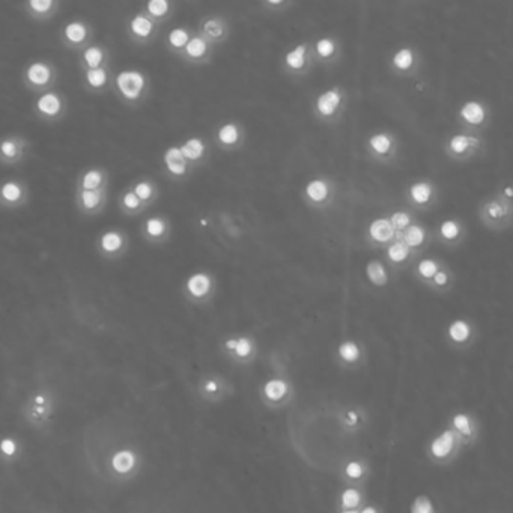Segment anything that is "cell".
Returning a JSON list of instances; mask_svg holds the SVG:
<instances>
[{
    "instance_id": "1",
    "label": "cell",
    "mask_w": 513,
    "mask_h": 513,
    "mask_svg": "<svg viewBox=\"0 0 513 513\" xmlns=\"http://www.w3.org/2000/svg\"><path fill=\"white\" fill-rule=\"evenodd\" d=\"M346 90L334 85L319 92L313 101V114L318 121L325 124L336 122L346 107Z\"/></svg>"
},
{
    "instance_id": "2",
    "label": "cell",
    "mask_w": 513,
    "mask_h": 513,
    "mask_svg": "<svg viewBox=\"0 0 513 513\" xmlns=\"http://www.w3.org/2000/svg\"><path fill=\"white\" fill-rule=\"evenodd\" d=\"M479 215L486 227L492 230H503L512 222V201L504 199L501 194L492 196L482 202L479 206Z\"/></svg>"
},
{
    "instance_id": "3",
    "label": "cell",
    "mask_w": 513,
    "mask_h": 513,
    "mask_svg": "<svg viewBox=\"0 0 513 513\" xmlns=\"http://www.w3.org/2000/svg\"><path fill=\"white\" fill-rule=\"evenodd\" d=\"M367 155L378 163H391L399 154V140L396 134L387 130H380L372 133L366 139Z\"/></svg>"
},
{
    "instance_id": "4",
    "label": "cell",
    "mask_w": 513,
    "mask_h": 513,
    "mask_svg": "<svg viewBox=\"0 0 513 513\" xmlns=\"http://www.w3.org/2000/svg\"><path fill=\"white\" fill-rule=\"evenodd\" d=\"M483 148V140L477 134L462 131L450 135L444 145V152L448 158L465 161L476 156Z\"/></svg>"
},
{
    "instance_id": "5",
    "label": "cell",
    "mask_w": 513,
    "mask_h": 513,
    "mask_svg": "<svg viewBox=\"0 0 513 513\" xmlns=\"http://www.w3.org/2000/svg\"><path fill=\"white\" fill-rule=\"evenodd\" d=\"M313 64L314 61L312 54V43L307 41L290 47L282 56V69L288 75H306L312 69Z\"/></svg>"
},
{
    "instance_id": "6",
    "label": "cell",
    "mask_w": 513,
    "mask_h": 513,
    "mask_svg": "<svg viewBox=\"0 0 513 513\" xmlns=\"http://www.w3.org/2000/svg\"><path fill=\"white\" fill-rule=\"evenodd\" d=\"M304 202L318 209H325L333 205L336 198V184L333 179L327 176H314L312 178L303 190Z\"/></svg>"
},
{
    "instance_id": "7",
    "label": "cell",
    "mask_w": 513,
    "mask_h": 513,
    "mask_svg": "<svg viewBox=\"0 0 513 513\" xmlns=\"http://www.w3.org/2000/svg\"><path fill=\"white\" fill-rule=\"evenodd\" d=\"M491 110L480 100H468L458 110V121L468 133H477L489 122Z\"/></svg>"
},
{
    "instance_id": "8",
    "label": "cell",
    "mask_w": 513,
    "mask_h": 513,
    "mask_svg": "<svg viewBox=\"0 0 513 513\" xmlns=\"http://www.w3.org/2000/svg\"><path fill=\"white\" fill-rule=\"evenodd\" d=\"M422 57L417 48L412 45H402L396 48L388 61V67L393 74L402 77H412L419 72Z\"/></svg>"
},
{
    "instance_id": "9",
    "label": "cell",
    "mask_w": 513,
    "mask_h": 513,
    "mask_svg": "<svg viewBox=\"0 0 513 513\" xmlns=\"http://www.w3.org/2000/svg\"><path fill=\"white\" fill-rule=\"evenodd\" d=\"M406 201L411 206L426 209L437 201V187L430 179H416L406 187Z\"/></svg>"
},
{
    "instance_id": "10",
    "label": "cell",
    "mask_w": 513,
    "mask_h": 513,
    "mask_svg": "<svg viewBox=\"0 0 513 513\" xmlns=\"http://www.w3.org/2000/svg\"><path fill=\"white\" fill-rule=\"evenodd\" d=\"M116 88L121 95L127 100H137L142 96L146 88V78L140 71L135 69H125L116 75Z\"/></svg>"
},
{
    "instance_id": "11",
    "label": "cell",
    "mask_w": 513,
    "mask_h": 513,
    "mask_svg": "<svg viewBox=\"0 0 513 513\" xmlns=\"http://www.w3.org/2000/svg\"><path fill=\"white\" fill-rule=\"evenodd\" d=\"M185 292L194 301H205L208 300L215 289V279L212 274L206 271H198L188 275L185 280Z\"/></svg>"
},
{
    "instance_id": "12",
    "label": "cell",
    "mask_w": 513,
    "mask_h": 513,
    "mask_svg": "<svg viewBox=\"0 0 513 513\" xmlns=\"http://www.w3.org/2000/svg\"><path fill=\"white\" fill-rule=\"evenodd\" d=\"M394 240L396 230L385 215L373 219L366 227V241L372 247H385Z\"/></svg>"
},
{
    "instance_id": "13",
    "label": "cell",
    "mask_w": 513,
    "mask_h": 513,
    "mask_svg": "<svg viewBox=\"0 0 513 513\" xmlns=\"http://www.w3.org/2000/svg\"><path fill=\"white\" fill-rule=\"evenodd\" d=\"M230 26L222 15H209L203 18L199 27V35L211 45L220 44L229 38Z\"/></svg>"
},
{
    "instance_id": "14",
    "label": "cell",
    "mask_w": 513,
    "mask_h": 513,
    "mask_svg": "<svg viewBox=\"0 0 513 513\" xmlns=\"http://www.w3.org/2000/svg\"><path fill=\"white\" fill-rule=\"evenodd\" d=\"M246 133L240 122L227 121L222 124L215 131V142L223 149H236L244 143Z\"/></svg>"
},
{
    "instance_id": "15",
    "label": "cell",
    "mask_w": 513,
    "mask_h": 513,
    "mask_svg": "<svg viewBox=\"0 0 513 513\" xmlns=\"http://www.w3.org/2000/svg\"><path fill=\"white\" fill-rule=\"evenodd\" d=\"M312 54L314 64L331 65L340 56V44L334 36H321L312 44Z\"/></svg>"
},
{
    "instance_id": "16",
    "label": "cell",
    "mask_w": 513,
    "mask_h": 513,
    "mask_svg": "<svg viewBox=\"0 0 513 513\" xmlns=\"http://www.w3.org/2000/svg\"><path fill=\"white\" fill-rule=\"evenodd\" d=\"M212 47L208 41H205L199 33H193L191 38L188 40L187 45L184 47V50L181 51L182 59H185L187 62H193V64H203L208 62L211 54H212Z\"/></svg>"
},
{
    "instance_id": "17",
    "label": "cell",
    "mask_w": 513,
    "mask_h": 513,
    "mask_svg": "<svg viewBox=\"0 0 513 513\" xmlns=\"http://www.w3.org/2000/svg\"><path fill=\"white\" fill-rule=\"evenodd\" d=\"M437 236H438L440 243H443L446 246H458L465 238V227H464L461 220L450 217V219H446L440 223L438 230H437Z\"/></svg>"
},
{
    "instance_id": "18",
    "label": "cell",
    "mask_w": 513,
    "mask_h": 513,
    "mask_svg": "<svg viewBox=\"0 0 513 513\" xmlns=\"http://www.w3.org/2000/svg\"><path fill=\"white\" fill-rule=\"evenodd\" d=\"M396 240L402 241L411 251H414L417 254L427 244L429 233H427V229L424 227L423 224L412 222L405 230H402L401 233L396 236Z\"/></svg>"
},
{
    "instance_id": "19",
    "label": "cell",
    "mask_w": 513,
    "mask_h": 513,
    "mask_svg": "<svg viewBox=\"0 0 513 513\" xmlns=\"http://www.w3.org/2000/svg\"><path fill=\"white\" fill-rule=\"evenodd\" d=\"M163 161L166 166V170L175 176V178H182L188 173L190 170V164L187 163V160L184 158L179 146H170L166 149L164 155H163Z\"/></svg>"
},
{
    "instance_id": "20",
    "label": "cell",
    "mask_w": 513,
    "mask_h": 513,
    "mask_svg": "<svg viewBox=\"0 0 513 513\" xmlns=\"http://www.w3.org/2000/svg\"><path fill=\"white\" fill-rule=\"evenodd\" d=\"M181 152L184 158L187 160V163L190 166H194V164H199L205 160L206 156V142L202 139V137H198V135H193L190 139H187L181 146H179Z\"/></svg>"
},
{
    "instance_id": "21",
    "label": "cell",
    "mask_w": 513,
    "mask_h": 513,
    "mask_svg": "<svg viewBox=\"0 0 513 513\" xmlns=\"http://www.w3.org/2000/svg\"><path fill=\"white\" fill-rule=\"evenodd\" d=\"M384 248H385V258H387L388 264L391 265V268L405 267V265L409 264L411 259L416 256V253L411 251V250L405 246L402 241H399V240L391 241L388 246H385Z\"/></svg>"
},
{
    "instance_id": "22",
    "label": "cell",
    "mask_w": 513,
    "mask_h": 513,
    "mask_svg": "<svg viewBox=\"0 0 513 513\" xmlns=\"http://www.w3.org/2000/svg\"><path fill=\"white\" fill-rule=\"evenodd\" d=\"M53 71L45 62H32L26 69V80L33 86H45L51 80Z\"/></svg>"
},
{
    "instance_id": "23",
    "label": "cell",
    "mask_w": 513,
    "mask_h": 513,
    "mask_svg": "<svg viewBox=\"0 0 513 513\" xmlns=\"http://www.w3.org/2000/svg\"><path fill=\"white\" fill-rule=\"evenodd\" d=\"M36 110L43 116L54 117L62 112V100L54 92H45L36 101Z\"/></svg>"
},
{
    "instance_id": "24",
    "label": "cell",
    "mask_w": 513,
    "mask_h": 513,
    "mask_svg": "<svg viewBox=\"0 0 513 513\" xmlns=\"http://www.w3.org/2000/svg\"><path fill=\"white\" fill-rule=\"evenodd\" d=\"M366 277L373 286H378V288L387 286L390 280L385 264L381 259H372L366 264Z\"/></svg>"
},
{
    "instance_id": "25",
    "label": "cell",
    "mask_w": 513,
    "mask_h": 513,
    "mask_svg": "<svg viewBox=\"0 0 513 513\" xmlns=\"http://www.w3.org/2000/svg\"><path fill=\"white\" fill-rule=\"evenodd\" d=\"M155 29V23L154 20L146 15V14H137L134 15L133 18L130 20V30L134 36L140 38V40H146L154 33Z\"/></svg>"
},
{
    "instance_id": "26",
    "label": "cell",
    "mask_w": 513,
    "mask_h": 513,
    "mask_svg": "<svg viewBox=\"0 0 513 513\" xmlns=\"http://www.w3.org/2000/svg\"><path fill=\"white\" fill-rule=\"evenodd\" d=\"M441 267H443V264L435 258H422L414 267V274H416L419 282L426 285Z\"/></svg>"
},
{
    "instance_id": "27",
    "label": "cell",
    "mask_w": 513,
    "mask_h": 513,
    "mask_svg": "<svg viewBox=\"0 0 513 513\" xmlns=\"http://www.w3.org/2000/svg\"><path fill=\"white\" fill-rule=\"evenodd\" d=\"M124 243H125V240H124L122 233H119L117 230H107L100 238V248L104 253L113 254V253H117V251L122 250Z\"/></svg>"
},
{
    "instance_id": "28",
    "label": "cell",
    "mask_w": 513,
    "mask_h": 513,
    "mask_svg": "<svg viewBox=\"0 0 513 513\" xmlns=\"http://www.w3.org/2000/svg\"><path fill=\"white\" fill-rule=\"evenodd\" d=\"M191 32L187 27H173L169 33H167V45L176 51L178 54H181V51L184 50V47L187 45L188 40L191 38Z\"/></svg>"
},
{
    "instance_id": "29",
    "label": "cell",
    "mask_w": 513,
    "mask_h": 513,
    "mask_svg": "<svg viewBox=\"0 0 513 513\" xmlns=\"http://www.w3.org/2000/svg\"><path fill=\"white\" fill-rule=\"evenodd\" d=\"M453 282H455L453 272L450 271V268H447L446 265H443V267L435 272V275H433L426 285H427L430 289L447 290L451 288Z\"/></svg>"
},
{
    "instance_id": "30",
    "label": "cell",
    "mask_w": 513,
    "mask_h": 513,
    "mask_svg": "<svg viewBox=\"0 0 513 513\" xmlns=\"http://www.w3.org/2000/svg\"><path fill=\"white\" fill-rule=\"evenodd\" d=\"M169 232V224L163 217H151L145 223V233L149 240H163Z\"/></svg>"
},
{
    "instance_id": "31",
    "label": "cell",
    "mask_w": 513,
    "mask_h": 513,
    "mask_svg": "<svg viewBox=\"0 0 513 513\" xmlns=\"http://www.w3.org/2000/svg\"><path fill=\"white\" fill-rule=\"evenodd\" d=\"M64 36L71 44H82L88 36V27L82 22H69L64 29Z\"/></svg>"
},
{
    "instance_id": "32",
    "label": "cell",
    "mask_w": 513,
    "mask_h": 513,
    "mask_svg": "<svg viewBox=\"0 0 513 513\" xmlns=\"http://www.w3.org/2000/svg\"><path fill=\"white\" fill-rule=\"evenodd\" d=\"M104 199L103 190H80L78 201L85 211H95L101 206Z\"/></svg>"
},
{
    "instance_id": "33",
    "label": "cell",
    "mask_w": 513,
    "mask_h": 513,
    "mask_svg": "<svg viewBox=\"0 0 513 513\" xmlns=\"http://www.w3.org/2000/svg\"><path fill=\"white\" fill-rule=\"evenodd\" d=\"M104 172L100 169H90L83 173L80 179V190H103L104 184Z\"/></svg>"
},
{
    "instance_id": "34",
    "label": "cell",
    "mask_w": 513,
    "mask_h": 513,
    "mask_svg": "<svg viewBox=\"0 0 513 513\" xmlns=\"http://www.w3.org/2000/svg\"><path fill=\"white\" fill-rule=\"evenodd\" d=\"M471 336V327L467 321L464 319H456L450 324L448 327V337L453 342L462 343L465 340H468V337Z\"/></svg>"
},
{
    "instance_id": "35",
    "label": "cell",
    "mask_w": 513,
    "mask_h": 513,
    "mask_svg": "<svg viewBox=\"0 0 513 513\" xmlns=\"http://www.w3.org/2000/svg\"><path fill=\"white\" fill-rule=\"evenodd\" d=\"M0 198L6 203H17L23 198L22 185L15 181H6L0 187Z\"/></svg>"
},
{
    "instance_id": "36",
    "label": "cell",
    "mask_w": 513,
    "mask_h": 513,
    "mask_svg": "<svg viewBox=\"0 0 513 513\" xmlns=\"http://www.w3.org/2000/svg\"><path fill=\"white\" fill-rule=\"evenodd\" d=\"M388 220H390V223L393 226V229L396 230V236L401 233L402 230H405L409 224L414 222L412 214L408 212V211H405V209L393 211V212L388 215Z\"/></svg>"
},
{
    "instance_id": "37",
    "label": "cell",
    "mask_w": 513,
    "mask_h": 513,
    "mask_svg": "<svg viewBox=\"0 0 513 513\" xmlns=\"http://www.w3.org/2000/svg\"><path fill=\"white\" fill-rule=\"evenodd\" d=\"M170 9H172V5L167 0H149L146 3V11L151 18L161 20L170 14Z\"/></svg>"
},
{
    "instance_id": "38",
    "label": "cell",
    "mask_w": 513,
    "mask_h": 513,
    "mask_svg": "<svg viewBox=\"0 0 513 513\" xmlns=\"http://www.w3.org/2000/svg\"><path fill=\"white\" fill-rule=\"evenodd\" d=\"M226 348L233 351L238 357H247L253 349V342L248 337H240V339H229L226 340Z\"/></svg>"
},
{
    "instance_id": "39",
    "label": "cell",
    "mask_w": 513,
    "mask_h": 513,
    "mask_svg": "<svg viewBox=\"0 0 513 513\" xmlns=\"http://www.w3.org/2000/svg\"><path fill=\"white\" fill-rule=\"evenodd\" d=\"M453 433L451 432H444L440 438H437L432 444V453L437 456V458H444L450 453L451 447H453Z\"/></svg>"
},
{
    "instance_id": "40",
    "label": "cell",
    "mask_w": 513,
    "mask_h": 513,
    "mask_svg": "<svg viewBox=\"0 0 513 513\" xmlns=\"http://www.w3.org/2000/svg\"><path fill=\"white\" fill-rule=\"evenodd\" d=\"M83 61L88 65V69L103 67L104 62V50L98 45H90L83 51Z\"/></svg>"
},
{
    "instance_id": "41",
    "label": "cell",
    "mask_w": 513,
    "mask_h": 513,
    "mask_svg": "<svg viewBox=\"0 0 513 513\" xmlns=\"http://www.w3.org/2000/svg\"><path fill=\"white\" fill-rule=\"evenodd\" d=\"M86 82L90 88L101 89L107 83V71L104 67L86 69Z\"/></svg>"
},
{
    "instance_id": "42",
    "label": "cell",
    "mask_w": 513,
    "mask_h": 513,
    "mask_svg": "<svg viewBox=\"0 0 513 513\" xmlns=\"http://www.w3.org/2000/svg\"><path fill=\"white\" fill-rule=\"evenodd\" d=\"M20 152H22V145L17 139L8 137V139H3L0 142V154L5 158L14 160V158L20 155Z\"/></svg>"
},
{
    "instance_id": "43",
    "label": "cell",
    "mask_w": 513,
    "mask_h": 513,
    "mask_svg": "<svg viewBox=\"0 0 513 513\" xmlns=\"http://www.w3.org/2000/svg\"><path fill=\"white\" fill-rule=\"evenodd\" d=\"M133 193L140 202H149L155 196V187L151 181H139L133 187Z\"/></svg>"
},
{
    "instance_id": "44",
    "label": "cell",
    "mask_w": 513,
    "mask_h": 513,
    "mask_svg": "<svg viewBox=\"0 0 513 513\" xmlns=\"http://www.w3.org/2000/svg\"><path fill=\"white\" fill-rule=\"evenodd\" d=\"M134 461H135V458H134L131 451H119L113 458V467L119 472H125V471H130L133 468Z\"/></svg>"
},
{
    "instance_id": "45",
    "label": "cell",
    "mask_w": 513,
    "mask_h": 513,
    "mask_svg": "<svg viewBox=\"0 0 513 513\" xmlns=\"http://www.w3.org/2000/svg\"><path fill=\"white\" fill-rule=\"evenodd\" d=\"M286 390H288V387L282 381H269L267 385H265V394H267L271 401L280 399L286 393Z\"/></svg>"
},
{
    "instance_id": "46",
    "label": "cell",
    "mask_w": 513,
    "mask_h": 513,
    "mask_svg": "<svg viewBox=\"0 0 513 513\" xmlns=\"http://www.w3.org/2000/svg\"><path fill=\"white\" fill-rule=\"evenodd\" d=\"M339 354L345 361H356L360 356V349L354 342H343L339 346Z\"/></svg>"
},
{
    "instance_id": "47",
    "label": "cell",
    "mask_w": 513,
    "mask_h": 513,
    "mask_svg": "<svg viewBox=\"0 0 513 513\" xmlns=\"http://www.w3.org/2000/svg\"><path fill=\"white\" fill-rule=\"evenodd\" d=\"M27 6L35 14H47L53 9L54 0H29Z\"/></svg>"
},
{
    "instance_id": "48",
    "label": "cell",
    "mask_w": 513,
    "mask_h": 513,
    "mask_svg": "<svg viewBox=\"0 0 513 513\" xmlns=\"http://www.w3.org/2000/svg\"><path fill=\"white\" fill-rule=\"evenodd\" d=\"M122 205H124V208H127L128 211H137V209L142 208V202H140V199L134 194L133 190H128V191L124 194V198H122Z\"/></svg>"
},
{
    "instance_id": "49",
    "label": "cell",
    "mask_w": 513,
    "mask_h": 513,
    "mask_svg": "<svg viewBox=\"0 0 513 513\" xmlns=\"http://www.w3.org/2000/svg\"><path fill=\"white\" fill-rule=\"evenodd\" d=\"M290 5L292 3L289 0H265V2H262V6L267 8L269 12H280Z\"/></svg>"
},
{
    "instance_id": "50",
    "label": "cell",
    "mask_w": 513,
    "mask_h": 513,
    "mask_svg": "<svg viewBox=\"0 0 513 513\" xmlns=\"http://www.w3.org/2000/svg\"><path fill=\"white\" fill-rule=\"evenodd\" d=\"M342 501H343V506L354 507V506H357L358 501H360V494L357 491H354V489H348V491L343 492Z\"/></svg>"
},
{
    "instance_id": "51",
    "label": "cell",
    "mask_w": 513,
    "mask_h": 513,
    "mask_svg": "<svg viewBox=\"0 0 513 513\" xmlns=\"http://www.w3.org/2000/svg\"><path fill=\"white\" fill-rule=\"evenodd\" d=\"M412 513H433L430 501L427 498H417V501L414 503Z\"/></svg>"
},
{
    "instance_id": "52",
    "label": "cell",
    "mask_w": 513,
    "mask_h": 513,
    "mask_svg": "<svg viewBox=\"0 0 513 513\" xmlns=\"http://www.w3.org/2000/svg\"><path fill=\"white\" fill-rule=\"evenodd\" d=\"M453 423H455V426L462 432V433H465V435H468L469 432H471V427H469V420H468V417L467 416H462V414H459V416H456L455 417V420H453Z\"/></svg>"
},
{
    "instance_id": "53",
    "label": "cell",
    "mask_w": 513,
    "mask_h": 513,
    "mask_svg": "<svg viewBox=\"0 0 513 513\" xmlns=\"http://www.w3.org/2000/svg\"><path fill=\"white\" fill-rule=\"evenodd\" d=\"M346 472H348V476L349 477H360L361 476V467H360V464H357V462H351L348 467H346Z\"/></svg>"
},
{
    "instance_id": "54",
    "label": "cell",
    "mask_w": 513,
    "mask_h": 513,
    "mask_svg": "<svg viewBox=\"0 0 513 513\" xmlns=\"http://www.w3.org/2000/svg\"><path fill=\"white\" fill-rule=\"evenodd\" d=\"M2 450H3L6 455H14V451H15V444H14V441H11V440H5V441L2 443Z\"/></svg>"
},
{
    "instance_id": "55",
    "label": "cell",
    "mask_w": 513,
    "mask_h": 513,
    "mask_svg": "<svg viewBox=\"0 0 513 513\" xmlns=\"http://www.w3.org/2000/svg\"><path fill=\"white\" fill-rule=\"evenodd\" d=\"M504 199H507V201H512V196H513V187L512 185H506L503 190H501V193H500Z\"/></svg>"
},
{
    "instance_id": "56",
    "label": "cell",
    "mask_w": 513,
    "mask_h": 513,
    "mask_svg": "<svg viewBox=\"0 0 513 513\" xmlns=\"http://www.w3.org/2000/svg\"><path fill=\"white\" fill-rule=\"evenodd\" d=\"M206 388H208L209 391H214V390L217 388V385H215V382H208V384H206Z\"/></svg>"
},
{
    "instance_id": "57",
    "label": "cell",
    "mask_w": 513,
    "mask_h": 513,
    "mask_svg": "<svg viewBox=\"0 0 513 513\" xmlns=\"http://www.w3.org/2000/svg\"><path fill=\"white\" fill-rule=\"evenodd\" d=\"M361 513H377V512H375V509H373V507H366V509H364V510H363Z\"/></svg>"
},
{
    "instance_id": "58",
    "label": "cell",
    "mask_w": 513,
    "mask_h": 513,
    "mask_svg": "<svg viewBox=\"0 0 513 513\" xmlns=\"http://www.w3.org/2000/svg\"><path fill=\"white\" fill-rule=\"evenodd\" d=\"M343 513H357V512H343Z\"/></svg>"
}]
</instances>
